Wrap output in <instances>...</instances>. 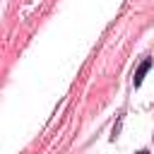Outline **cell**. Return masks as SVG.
<instances>
[{"label": "cell", "mask_w": 154, "mask_h": 154, "mask_svg": "<svg viewBox=\"0 0 154 154\" xmlns=\"http://www.w3.org/2000/svg\"><path fill=\"white\" fill-rule=\"evenodd\" d=\"M149 67H152V58H144V60L140 63V67L135 70V77H132L135 87H140V84H142V79H144V75L149 72Z\"/></svg>", "instance_id": "6da1fadb"}, {"label": "cell", "mask_w": 154, "mask_h": 154, "mask_svg": "<svg viewBox=\"0 0 154 154\" xmlns=\"http://www.w3.org/2000/svg\"><path fill=\"white\" fill-rule=\"evenodd\" d=\"M137 154H147V152H137Z\"/></svg>", "instance_id": "7a4b0ae2"}]
</instances>
